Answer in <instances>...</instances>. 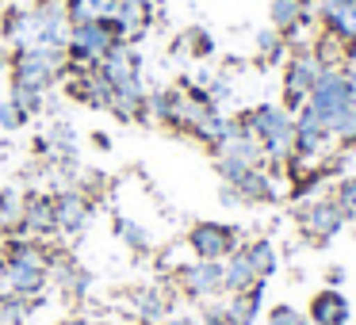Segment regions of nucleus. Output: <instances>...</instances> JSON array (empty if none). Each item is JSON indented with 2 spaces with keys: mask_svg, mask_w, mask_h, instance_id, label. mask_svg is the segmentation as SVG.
Returning a JSON list of instances; mask_svg holds the SVG:
<instances>
[{
  "mask_svg": "<svg viewBox=\"0 0 356 325\" xmlns=\"http://www.w3.org/2000/svg\"><path fill=\"white\" fill-rule=\"evenodd\" d=\"M238 126L261 142V153L264 157H272V161H287V157H291L295 119L287 115L284 108H276V103H261V108H253L249 115H241Z\"/></svg>",
  "mask_w": 356,
  "mask_h": 325,
  "instance_id": "nucleus-1",
  "label": "nucleus"
},
{
  "mask_svg": "<svg viewBox=\"0 0 356 325\" xmlns=\"http://www.w3.org/2000/svg\"><path fill=\"white\" fill-rule=\"evenodd\" d=\"M119 31L111 19H92V24H77L70 27V42H65V54L77 65H100L111 50L119 47Z\"/></svg>",
  "mask_w": 356,
  "mask_h": 325,
  "instance_id": "nucleus-2",
  "label": "nucleus"
},
{
  "mask_svg": "<svg viewBox=\"0 0 356 325\" xmlns=\"http://www.w3.org/2000/svg\"><path fill=\"white\" fill-rule=\"evenodd\" d=\"M307 108L314 111L325 126H330L341 111L353 108V100H348V77H345V69H322V77L314 81V88H310V96H307Z\"/></svg>",
  "mask_w": 356,
  "mask_h": 325,
  "instance_id": "nucleus-3",
  "label": "nucleus"
},
{
  "mask_svg": "<svg viewBox=\"0 0 356 325\" xmlns=\"http://www.w3.org/2000/svg\"><path fill=\"white\" fill-rule=\"evenodd\" d=\"M188 249L195 260H226L238 249V230L226 222H195L188 233Z\"/></svg>",
  "mask_w": 356,
  "mask_h": 325,
  "instance_id": "nucleus-4",
  "label": "nucleus"
},
{
  "mask_svg": "<svg viewBox=\"0 0 356 325\" xmlns=\"http://www.w3.org/2000/svg\"><path fill=\"white\" fill-rule=\"evenodd\" d=\"M322 77V65L314 62V54H295L284 69V111H302L307 108V96L314 88V81Z\"/></svg>",
  "mask_w": 356,
  "mask_h": 325,
  "instance_id": "nucleus-5",
  "label": "nucleus"
},
{
  "mask_svg": "<svg viewBox=\"0 0 356 325\" xmlns=\"http://www.w3.org/2000/svg\"><path fill=\"white\" fill-rule=\"evenodd\" d=\"M345 222L348 218H345V210L337 207V199H314V203H307V207H299L302 233H307L310 241H318V245H325L333 233H341Z\"/></svg>",
  "mask_w": 356,
  "mask_h": 325,
  "instance_id": "nucleus-6",
  "label": "nucleus"
},
{
  "mask_svg": "<svg viewBox=\"0 0 356 325\" xmlns=\"http://www.w3.org/2000/svg\"><path fill=\"white\" fill-rule=\"evenodd\" d=\"M177 283L188 299H215L222 291V260H195V264H184L177 268Z\"/></svg>",
  "mask_w": 356,
  "mask_h": 325,
  "instance_id": "nucleus-7",
  "label": "nucleus"
},
{
  "mask_svg": "<svg viewBox=\"0 0 356 325\" xmlns=\"http://www.w3.org/2000/svg\"><path fill=\"white\" fill-rule=\"evenodd\" d=\"M330 138H333L330 126H325L310 108H302L299 119H295V146H291V153L299 157V161H310V157H318L325 146H330Z\"/></svg>",
  "mask_w": 356,
  "mask_h": 325,
  "instance_id": "nucleus-8",
  "label": "nucleus"
},
{
  "mask_svg": "<svg viewBox=\"0 0 356 325\" xmlns=\"http://www.w3.org/2000/svg\"><path fill=\"white\" fill-rule=\"evenodd\" d=\"M54 218H58V230L81 233L88 222H92V203H88V195H81V192H58L54 195Z\"/></svg>",
  "mask_w": 356,
  "mask_h": 325,
  "instance_id": "nucleus-9",
  "label": "nucleus"
},
{
  "mask_svg": "<svg viewBox=\"0 0 356 325\" xmlns=\"http://www.w3.org/2000/svg\"><path fill=\"white\" fill-rule=\"evenodd\" d=\"M307 317L314 325H348V299L337 291V287H325L310 299Z\"/></svg>",
  "mask_w": 356,
  "mask_h": 325,
  "instance_id": "nucleus-10",
  "label": "nucleus"
},
{
  "mask_svg": "<svg viewBox=\"0 0 356 325\" xmlns=\"http://www.w3.org/2000/svg\"><path fill=\"white\" fill-rule=\"evenodd\" d=\"M257 283H261V276L253 272L245 249H234V253L222 260V291L241 294V291H249V287H257Z\"/></svg>",
  "mask_w": 356,
  "mask_h": 325,
  "instance_id": "nucleus-11",
  "label": "nucleus"
},
{
  "mask_svg": "<svg viewBox=\"0 0 356 325\" xmlns=\"http://www.w3.org/2000/svg\"><path fill=\"white\" fill-rule=\"evenodd\" d=\"M322 19L325 31H333L345 42H356V0H322Z\"/></svg>",
  "mask_w": 356,
  "mask_h": 325,
  "instance_id": "nucleus-12",
  "label": "nucleus"
},
{
  "mask_svg": "<svg viewBox=\"0 0 356 325\" xmlns=\"http://www.w3.org/2000/svg\"><path fill=\"white\" fill-rule=\"evenodd\" d=\"M19 222H24L27 233H50V230H58L54 199H50V195H27L24 210H19Z\"/></svg>",
  "mask_w": 356,
  "mask_h": 325,
  "instance_id": "nucleus-13",
  "label": "nucleus"
},
{
  "mask_svg": "<svg viewBox=\"0 0 356 325\" xmlns=\"http://www.w3.org/2000/svg\"><path fill=\"white\" fill-rule=\"evenodd\" d=\"M111 24H115L119 39H138L142 31H146L149 24V4H142V0H119L115 16H111Z\"/></svg>",
  "mask_w": 356,
  "mask_h": 325,
  "instance_id": "nucleus-14",
  "label": "nucleus"
},
{
  "mask_svg": "<svg viewBox=\"0 0 356 325\" xmlns=\"http://www.w3.org/2000/svg\"><path fill=\"white\" fill-rule=\"evenodd\" d=\"M234 192L241 195V203H276L280 199L276 184L268 180V172H264V169H245V172H241V180L234 184Z\"/></svg>",
  "mask_w": 356,
  "mask_h": 325,
  "instance_id": "nucleus-15",
  "label": "nucleus"
},
{
  "mask_svg": "<svg viewBox=\"0 0 356 325\" xmlns=\"http://www.w3.org/2000/svg\"><path fill=\"white\" fill-rule=\"evenodd\" d=\"M119 0H65V24H92V19H111Z\"/></svg>",
  "mask_w": 356,
  "mask_h": 325,
  "instance_id": "nucleus-16",
  "label": "nucleus"
},
{
  "mask_svg": "<svg viewBox=\"0 0 356 325\" xmlns=\"http://www.w3.org/2000/svg\"><path fill=\"white\" fill-rule=\"evenodd\" d=\"M314 62L322 65V69H345L348 65V42L345 39H337L333 31H322V39L314 42Z\"/></svg>",
  "mask_w": 356,
  "mask_h": 325,
  "instance_id": "nucleus-17",
  "label": "nucleus"
},
{
  "mask_svg": "<svg viewBox=\"0 0 356 325\" xmlns=\"http://www.w3.org/2000/svg\"><path fill=\"white\" fill-rule=\"evenodd\" d=\"M226 314H230V325H253L257 314H261V283L241 291V294H230Z\"/></svg>",
  "mask_w": 356,
  "mask_h": 325,
  "instance_id": "nucleus-18",
  "label": "nucleus"
},
{
  "mask_svg": "<svg viewBox=\"0 0 356 325\" xmlns=\"http://www.w3.org/2000/svg\"><path fill=\"white\" fill-rule=\"evenodd\" d=\"M245 256H249V264H253V272L261 279L276 276L280 256H276V245H272V241H253V245H245Z\"/></svg>",
  "mask_w": 356,
  "mask_h": 325,
  "instance_id": "nucleus-19",
  "label": "nucleus"
},
{
  "mask_svg": "<svg viewBox=\"0 0 356 325\" xmlns=\"http://www.w3.org/2000/svg\"><path fill=\"white\" fill-rule=\"evenodd\" d=\"M47 146L54 149L58 157L73 161V153H77V134H73V126H70V123H54V131H50Z\"/></svg>",
  "mask_w": 356,
  "mask_h": 325,
  "instance_id": "nucleus-20",
  "label": "nucleus"
},
{
  "mask_svg": "<svg viewBox=\"0 0 356 325\" xmlns=\"http://www.w3.org/2000/svg\"><path fill=\"white\" fill-rule=\"evenodd\" d=\"M115 238L123 241V245H131L134 253H146L149 249V233L142 230L138 222H131V218H115Z\"/></svg>",
  "mask_w": 356,
  "mask_h": 325,
  "instance_id": "nucleus-21",
  "label": "nucleus"
},
{
  "mask_svg": "<svg viewBox=\"0 0 356 325\" xmlns=\"http://www.w3.org/2000/svg\"><path fill=\"white\" fill-rule=\"evenodd\" d=\"M134 302H138V314L146 317V322H161V317L169 314V302H165L161 291H138Z\"/></svg>",
  "mask_w": 356,
  "mask_h": 325,
  "instance_id": "nucleus-22",
  "label": "nucleus"
},
{
  "mask_svg": "<svg viewBox=\"0 0 356 325\" xmlns=\"http://www.w3.org/2000/svg\"><path fill=\"white\" fill-rule=\"evenodd\" d=\"M8 100L16 103V108L24 111L27 119H31L35 111H42V92H39V88H27V85H16V81H12V92H8Z\"/></svg>",
  "mask_w": 356,
  "mask_h": 325,
  "instance_id": "nucleus-23",
  "label": "nucleus"
},
{
  "mask_svg": "<svg viewBox=\"0 0 356 325\" xmlns=\"http://www.w3.org/2000/svg\"><path fill=\"white\" fill-rule=\"evenodd\" d=\"M184 50L195 54V58H207V54H215V39H211L203 27H188L184 31Z\"/></svg>",
  "mask_w": 356,
  "mask_h": 325,
  "instance_id": "nucleus-24",
  "label": "nucleus"
},
{
  "mask_svg": "<svg viewBox=\"0 0 356 325\" xmlns=\"http://www.w3.org/2000/svg\"><path fill=\"white\" fill-rule=\"evenodd\" d=\"M257 50H261L264 62L280 58V54H284V35H280V31H261V35H257Z\"/></svg>",
  "mask_w": 356,
  "mask_h": 325,
  "instance_id": "nucleus-25",
  "label": "nucleus"
},
{
  "mask_svg": "<svg viewBox=\"0 0 356 325\" xmlns=\"http://www.w3.org/2000/svg\"><path fill=\"white\" fill-rule=\"evenodd\" d=\"M27 123V115L12 100H0V131H19Z\"/></svg>",
  "mask_w": 356,
  "mask_h": 325,
  "instance_id": "nucleus-26",
  "label": "nucleus"
},
{
  "mask_svg": "<svg viewBox=\"0 0 356 325\" xmlns=\"http://www.w3.org/2000/svg\"><path fill=\"white\" fill-rule=\"evenodd\" d=\"M268 325H307L302 322V314L295 306H287V302H280V306L268 310Z\"/></svg>",
  "mask_w": 356,
  "mask_h": 325,
  "instance_id": "nucleus-27",
  "label": "nucleus"
},
{
  "mask_svg": "<svg viewBox=\"0 0 356 325\" xmlns=\"http://www.w3.org/2000/svg\"><path fill=\"white\" fill-rule=\"evenodd\" d=\"M337 207L345 210V218H356V180H345V184L337 188Z\"/></svg>",
  "mask_w": 356,
  "mask_h": 325,
  "instance_id": "nucleus-28",
  "label": "nucleus"
},
{
  "mask_svg": "<svg viewBox=\"0 0 356 325\" xmlns=\"http://www.w3.org/2000/svg\"><path fill=\"white\" fill-rule=\"evenodd\" d=\"M215 169H218V176H222L226 184H238V180H241V172H245L249 165L234 161V157H215Z\"/></svg>",
  "mask_w": 356,
  "mask_h": 325,
  "instance_id": "nucleus-29",
  "label": "nucleus"
},
{
  "mask_svg": "<svg viewBox=\"0 0 356 325\" xmlns=\"http://www.w3.org/2000/svg\"><path fill=\"white\" fill-rule=\"evenodd\" d=\"M24 203L16 199V192H0V222H16Z\"/></svg>",
  "mask_w": 356,
  "mask_h": 325,
  "instance_id": "nucleus-30",
  "label": "nucleus"
},
{
  "mask_svg": "<svg viewBox=\"0 0 356 325\" xmlns=\"http://www.w3.org/2000/svg\"><path fill=\"white\" fill-rule=\"evenodd\" d=\"M203 322L207 325H230V314H226V302H211L203 306Z\"/></svg>",
  "mask_w": 356,
  "mask_h": 325,
  "instance_id": "nucleus-31",
  "label": "nucleus"
},
{
  "mask_svg": "<svg viewBox=\"0 0 356 325\" xmlns=\"http://www.w3.org/2000/svg\"><path fill=\"white\" fill-rule=\"evenodd\" d=\"M345 77H348V100H353V108H356V65H348Z\"/></svg>",
  "mask_w": 356,
  "mask_h": 325,
  "instance_id": "nucleus-32",
  "label": "nucleus"
},
{
  "mask_svg": "<svg viewBox=\"0 0 356 325\" xmlns=\"http://www.w3.org/2000/svg\"><path fill=\"white\" fill-rule=\"evenodd\" d=\"M325 279H330V283H333V287H337V283H341V279H345V268H330V276H325Z\"/></svg>",
  "mask_w": 356,
  "mask_h": 325,
  "instance_id": "nucleus-33",
  "label": "nucleus"
},
{
  "mask_svg": "<svg viewBox=\"0 0 356 325\" xmlns=\"http://www.w3.org/2000/svg\"><path fill=\"white\" fill-rule=\"evenodd\" d=\"M8 65H12V58H8V50L0 47V69H8Z\"/></svg>",
  "mask_w": 356,
  "mask_h": 325,
  "instance_id": "nucleus-34",
  "label": "nucleus"
},
{
  "mask_svg": "<svg viewBox=\"0 0 356 325\" xmlns=\"http://www.w3.org/2000/svg\"><path fill=\"white\" fill-rule=\"evenodd\" d=\"M165 325H195V322H192V317H169Z\"/></svg>",
  "mask_w": 356,
  "mask_h": 325,
  "instance_id": "nucleus-35",
  "label": "nucleus"
},
{
  "mask_svg": "<svg viewBox=\"0 0 356 325\" xmlns=\"http://www.w3.org/2000/svg\"><path fill=\"white\" fill-rule=\"evenodd\" d=\"M62 325H92L88 317H70V322H62Z\"/></svg>",
  "mask_w": 356,
  "mask_h": 325,
  "instance_id": "nucleus-36",
  "label": "nucleus"
},
{
  "mask_svg": "<svg viewBox=\"0 0 356 325\" xmlns=\"http://www.w3.org/2000/svg\"><path fill=\"white\" fill-rule=\"evenodd\" d=\"M0 325H8V322H4V310H0Z\"/></svg>",
  "mask_w": 356,
  "mask_h": 325,
  "instance_id": "nucleus-37",
  "label": "nucleus"
},
{
  "mask_svg": "<svg viewBox=\"0 0 356 325\" xmlns=\"http://www.w3.org/2000/svg\"><path fill=\"white\" fill-rule=\"evenodd\" d=\"M108 325H123V322H108Z\"/></svg>",
  "mask_w": 356,
  "mask_h": 325,
  "instance_id": "nucleus-38",
  "label": "nucleus"
}]
</instances>
